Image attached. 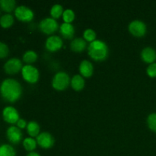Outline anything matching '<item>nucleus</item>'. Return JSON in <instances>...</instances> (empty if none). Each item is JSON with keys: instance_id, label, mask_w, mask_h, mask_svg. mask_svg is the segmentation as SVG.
<instances>
[{"instance_id": "c85d7f7f", "label": "nucleus", "mask_w": 156, "mask_h": 156, "mask_svg": "<svg viewBox=\"0 0 156 156\" xmlns=\"http://www.w3.org/2000/svg\"><path fill=\"white\" fill-rule=\"evenodd\" d=\"M146 73L150 78H156V62L150 64L148 66Z\"/></svg>"}, {"instance_id": "2eb2a0df", "label": "nucleus", "mask_w": 156, "mask_h": 156, "mask_svg": "<svg viewBox=\"0 0 156 156\" xmlns=\"http://www.w3.org/2000/svg\"><path fill=\"white\" fill-rule=\"evenodd\" d=\"M59 32L65 39H73L75 34V28L72 24L63 23L59 27Z\"/></svg>"}, {"instance_id": "aec40b11", "label": "nucleus", "mask_w": 156, "mask_h": 156, "mask_svg": "<svg viewBox=\"0 0 156 156\" xmlns=\"http://www.w3.org/2000/svg\"><path fill=\"white\" fill-rule=\"evenodd\" d=\"M0 156H16V151L9 144L0 146Z\"/></svg>"}, {"instance_id": "412c9836", "label": "nucleus", "mask_w": 156, "mask_h": 156, "mask_svg": "<svg viewBox=\"0 0 156 156\" xmlns=\"http://www.w3.org/2000/svg\"><path fill=\"white\" fill-rule=\"evenodd\" d=\"M37 59V54L33 50H27L23 55V61L27 65L35 62Z\"/></svg>"}, {"instance_id": "c756f323", "label": "nucleus", "mask_w": 156, "mask_h": 156, "mask_svg": "<svg viewBox=\"0 0 156 156\" xmlns=\"http://www.w3.org/2000/svg\"><path fill=\"white\" fill-rule=\"evenodd\" d=\"M27 124L26 120H24V119H19L18 121L17 122V126H18L19 129H24L25 127H27Z\"/></svg>"}, {"instance_id": "f257e3e1", "label": "nucleus", "mask_w": 156, "mask_h": 156, "mask_svg": "<svg viewBox=\"0 0 156 156\" xmlns=\"http://www.w3.org/2000/svg\"><path fill=\"white\" fill-rule=\"evenodd\" d=\"M0 94L5 101L14 103L21 97L22 87L15 79H5L0 85Z\"/></svg>"}, {"instance_id": "cd10ccee", "label": "nucleus", "mask_w": 156, "mask_h": 156, "mask_svg": "<svg viewBox=\"0 0 156 156\" xmlns=\"http://www.w3.org/2000/svg\"><path fill=\"white\" fill-rule=\"evenodd\" d=\"M9 49L5 44L0 42V59L5 58L9 55Z\"/></svg>"}, {"instance_id": "4be33fe9", "label": "nucleus", "mask_w": 156, "mask_h": 156, "mask_svg": "<svg viewBox=\"0 0 156 156\" xmlns=\"http://www.w3.org/2000/svg\"><path fill=\"white\" fill-rule=\"evenodd\" d=\"M37 145V140L33 139L32 137H27L25 138L23 141V146L25 149V150L28 151V152H34V149H36Z\"/></svg>"}, {"instance_id": "9d476101", "label": "nucleus", "mask_w": 156, "mask_h": 156, "mask_svg": "<svg viewBox=\"0 0 156 156\" xmlns=\"http://www.w3.org/2000/svg\"><path fill=\"white\" fill-rule=\"evenodd\" d=\"M37 143L38 146L45 149H50L53 146L55 140L53 136L47 132L41 133L37 137Z\"/></svg>"}, {"instance_id": "f8f14e48", "label": "nucleus", "mask_w": 156, "mask_h": 156, "mask_svg": "<svg viewBox=\"0 0 156 156\" xmlns=\"http://www.w3.org/2000/svg\"><path fill=\"white\" fill-rule=\"evenodd\" d=\"M6 136L9 141L13 144H18L23 137L22 132L18 126H12L8 128L6 131Z\"/></svg>"}, {"instance_id": "7ed1b4c3", "label": "nucleus", "mask_w": 156, "mask_h": 156, "mask_svg": "<svg viewBox=\"0 0 156 156\" xmlns=\"http://www.w3.org/2000/svg\"><path fill=\"white\" fill-rule=\"evenodd\" d=\"M71 83L69 76L65 72H59L56 73L52 80V86L56 91H64Z\"/></svg>"}, {"instance_id": "ddd939ff", "label": "nucleus", "mask_w": 156, "mask_h": 156, "mask_svg": "<svg viewBox=\"0 0 156 156\" xmlns=\"http://www.w3.org/2000/svg\"><path fill=\"white\" fill-rule=\"evenodd\" d=\"M141 58L143 61L149 65L154 63L156 60V51L152 47H145L141 52Z\"/></svg>"}, {"instance_id": "5701e85b", "label": "nucleus", "mask_w": 156, "mask_h": 156, "mask_svg": "<svg viewBox=\"0 0 156 156\" xmlns=\"http://www.w3.org/2000/svg\"><path fill=\"white\" fill-rule=\"evenodd\" d=\"M14 24V17L11 14H5L0 18V25L4 28L10 27Z\"/></svg>"}, {"instance_id": "0eeeda50", "label": "nucleus", "mask_w": 156, "mask_h": 156, "mask_svg": "<svg viewBox=\"0 0 156 156\" xmlns=\"http://www.w3.org/2000/svg\"><path fill=\"white\" fill-rule=\"evenodd\" d=\"M15 15L19 21L23 22H30L34 17L33 11L25 5L18 6L15 10Z\"/></svg>"}, {"instance_id": "b1692460", "label": "nucleus", "mask_w": 156, "mask_h": 156, "mask_svg": "<svg viewBox=\"0 0 156 156\" xmlns=\"http://www.w3.org/2000/svg\"><path fill=\"white\" fill-rule=\"evenodd\" d=\"M63 12L64 11L63 9H62V6L61 5L56 4L53 5V7L50 9V15H51L52 18L56 20L60 18L61 16H62Z\"/></svg>"}, {"instance_id": "423d86ee", "label": "nucleus", "mask_w": 156, "mask_h": 156, "mask_svg": "<svg viewBox=\"0 0 156 156\" xmlns=\"http://www.w3.org/2000/svg\"><path fill=\"white\" fill-rule=\"evenodd\" d=\"M128 30L133 36L136 37H143L146 35L147 27H146V24L143 21L135 20L129 23L128 26Z\"/></svg>"}, {"instance_id": "a211bd4d", "label": "nucleus", "mask_w": 156, "mask_h": 156, "mask_svg": "<svg viewBox=\"0 0 156 156\" xmlns=\"http://www.w3.org/2000/svg\"><path fill=\"white\" fill-rule=\"evenodd\" d=\"M16 2L15 0H0V8L2 11L10 14L12 11L15 10Z\"/></svg>"}, {"instance_id": "9b49d317", "label": "nucleus", "mask_w": 156, "mask_h": 156, "mask_svg": "<svg viewBox=\"0 0 156 156\" xmlns=\"http://www.w3.org/2000/svg\"><path fill=\"white\" fill-rule=\"evenodd\" d=\"M63 45L62 40L56 35H52L49 37L46 41L45 47L48 51L56 52L62 48Z\"/></svg>"}, {"instance_id": "20e7f679", "label": "nucleus", "mask_w": 156, "mask_h": 156, "mask_svg": "<svg viewBox=\"0 0 156 156\" xmlns=\"http://www.w3.org/2000/svg\"><path fill=\"white\" fill-rule=\"evenodd\" d=\"M21 75L24 81L30 84H35L39 79V71L32 65H25L21 69Z\"/></svg>"}, {"instance_id": "393cba45", "label": "nucleus", "mask_w": 156, "mask_h": 156, "mask_svg": "<svg viewBox=\"0 0 156 156\" xmlns=\"http://www.w3.org/2000/svg\"><path fill=\"white\" fill-rule=\"evenodd\" d=\"M74 12L72 9H66L63 12L62 14V19H63L64 23H68V24H71L75 19Z\"/></svg>"}, {"instance_id": "a878e982", "label": "nucleus", "mask_w": 156, "mask_h": 156, "mask_svg": "<svg viewBox=\"0 0 156 156\" xmlns=\"http://www.w3.org/2000/svg\"><path fill=\"white\" fill-rule=\"evenodd\" d=\"M83 37L85 41L91 43L96 40V33L92 29L88 28L84 31Z\"/></svg>"}, {"instance_id": "6e6552de", "label": "nucleus", "mask_w": 156, "mask_h": 156, "mask_svg": "<svg viewBox=\"0 0 156 156\" xmlns=\"http://www.w3.org/2000/svg\"><path fill=\"white\" fill-rule=\"evenodd\" d=\"M22 62L18 58H11L4 65V70L7 74L15 75L21 71Z\"/></svg>"}, {"instance_id": "7c9ffc66", "label": "nucleus", "mask_w": 156, "mask_h": 156, "mask_svg": "<svg viewBox=\"0 0 156 156\" xmlns=\"http://www.w3.org/2000/svg\"><path fill=\"white\" fill-rule=\"evenodd\" d=\"M27 156H41V155H40V154H38L37 152H30L27 154Z\"/></svg>"}, {"instance_id": "f03ea898", "label": "nucleus", "mask_w": 156, "mask_h": 156, "mask_svg": "<svg viewBox=\"0 0 156 156\" xmlns=\"http://www.w3.org/2000/svg\"><path fill=\"white\" fill-rule=\"evenodd\" d=\"M88 53L90 57L95 61H104L108 58L109 49L108 45L101 40H95L90 43L88 47Z\"/></svg>"}, {"instance_id": "dca6fc26", "label": "nucleus", "mask_w": 156, "mask_h": 156, "mask_svg": "<svg viewBox=\"0 0 156 156\" xmlns=\"http://www.w3.org/2000/svg\"><path fill=\"white\" fill-rule=\"evenodd\" d=\"M86 41L82 38H75L70 44V49L76 53H81L86 48Z\"/></svg>"}, {"instance_id": "4468645a", "label": "nucleus", "mask_w": 156, "mask_h": 156, "mask_svg": "<svg viewBox=\"0 0 156 156\" xmlns=\"http://www.w3.org/2000/svg\"><path fill=\"white\" fill-rule=\"evenodd\" d=\"M79 73L82 77L89 78L93 75L94 67L92 63L88 60H82L79 65Z\"/></svg>"}, {"instance_id": "f3484780", "label": "nucleus", "mask_w": 156, "mask_h": 156, "mask_svg": "<svg viewBox=\"0 0 156 156\" xmlns=\"http://www.w3.org/2000/svg\"><path fill=\"white\" fill-rule=\"evenodd\" d=\"M85 79L81 75H76L71 79V87L76 91H80L85 88Z\"/></svg>"}, {"instance_id": "39448f33", "label": "nucleus", "mask_w": 156, "mask_h": 156, "mask_svg": "<svg viewBox=\"0 0 156 156\" xmlns=\"http://www.w3.org/2000/svg\"><path fill=\"white\" fill-rule=\"evenodd\" d=\"M59 28V24L52 18H46L39 23V29L45 34H52Z\"/></svg>"}, {"instance_id": "6ab92c4d", "label": "nucleus", "mask_w": 156, "mask_h": 156, "mask_svg": "<svg viewBox=\"0 0 156 156\" xmlns=\"http://www.w3.org/2000/svg\"><path fill=\"white\" fill-rule=\"evenodd\" d=\"M40 128L39 124L36 121H30L27 123V132L30 137H37L40 134Z\"/></svg>"}, {"instance_id": "1a4fd4ad", "label": "nucleus", "mask_w": 156, "mask_h": 156, "mask_svg": "<svg viewBox=\"0 0 156 156\" xmlns=\"http://www.w3.org/2000/svg\"><path fill=\"white\" fill-rule=\"evenodd\" d=\"M3 120L8 123L15 124L19 120V114L16 108L12 106H7L2 111Z\"/></svg>"}, {"instance_id": "bb28decb", "label": "nucleus", "mask_w": 156, "mask_h": 156, "mask_svg": "<svg viewBox=\"0 0 156 156\" xmlns=\"http://www.w3.org/2000/svg\"><path fill=\"white\" fill-rule=\"evenodd\" d=\"M147 125L152 132L156 133V113H152L148 116Z\"/></svg>"}]
</instances>
